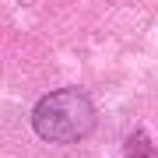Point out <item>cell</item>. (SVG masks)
Segmentation results:
<instances>
[{
	"label": "cell",
	"mask_w": 158,
	"mask_h": 158,
	"mask_svg": "<svg viewBox=\"0 0 158 158\" xmlns=\"http://www.w3.org/2000/svg\"><path fill=\"white\" fill-rule=\"evenodd\" d=\"M32 123H35V134L49 137V141H74V137L88 134L91 106L81 91H56L35 109Z\"/></svg>",
	"instance_id": "1"
}]
</instances>
